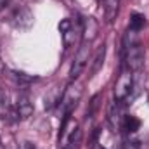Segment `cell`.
Here are the masks:
<instances>
[{"instance_id":"6da1fadb","label":"cell","mask_w":149,"mask_h":149,"mask_svg":"<svg viewBox=\"0 0 149 149\" xmlns=\"http://www.w3.org/2000/svg\"><path fill=\"white\" fill-rule=\"evenodd\" d=\"M121 54H123L125 68L130 70L132 73H139L142 64H144V47H142V43H141L135 31L127 30V33L123 37Z\"/></svg>"},{"instance_id":"7a4b0ae2","label":"cell","mask_w":149,"mask_h":149,"mask_svg":"<svg viewBox=\"0 0 149 149\" xmlns=\"http://www.w3.org/2000/svg\"><path fill=\"white\" fill-rule=\"evenodd\" d=\"M137 83H135V74L132 73L130 70L123 68L121 73L116 80V85H114V101L118 102H123L127 104L130 99H134L137 95Z\"/></svg>"},{"instance_id":"3957f363","label":"cell","mask_w":149,"mask_h":149,"mask_svg":"<svg viewBox=\"0 0 149 149\" xmlns=\"http://www.w3.org/2000/svg\"><path fill=\"white\" fill-rule=\"evenodd\" d=\"M88 57H90V43L88 42H81L76 56H74V61L71 64V70H70V80L74 81L80 78V74L85 71L87 64H88Z\"/></svg>"},{"instance_id":"277c9868","label":"cell","mask_w":149,"mask_h":149,"mask_svg":"<svg viewBox=\"0 0 149 149\" xmlns=\"http://www.w3.org/2000/svg\"><path fill=\"white\" fill-rule=\"evenodd\" d=\"M57 28L61 31L63 43H64L66 49H70L74 42L78 40V37L81 35V23H74L73 19H63Z\"/></svg>"},{"instance_id":"5b68a950","label":"cell","mask_w":149,"mask_h":149,"mask_svg":"<svg viewBox=\"0 0 149 149\" xmlns=\"http://www.w3.org/2000/svg\"><path fill=\"white\" fill-rule=\"evenodd\" d=\"M80 97H81V85L71 81L68 85L64 95H63V101H61V106L64 109V114H71V111L76 108V104L80 101Z\"/></svg>"},{"instance_id":"8992f818","label":"cell","mask_w":149,"mask_h":149,"mask_svg":"<svg viewBox=\"0 0 149 149\" xmlns=\"http://www.w3.org/2000/svg\"><path fill=\"white\" fill-rule=\"evenodd\" d=\"M10 114L16 116V120H28L33 114V104L30 102L28 95H21L16 102V108L10 109Z\"/></svg>"},{"instance_id":"52a82bcc","label":"cell","mask_w":149,"mask_h":149,"mask_svg":"<svg viewBox=\"0 0 149 149\" xmlns=\"http://www.w3.org/2000/svg\"><path fill=\"white\" fill-rule=\"evenodd\" d=\"M123 102H118V101H113L109 109H108V121L111 125V128L116 132L118 128H121V121H123Z\"/></svg>"},{"instance_id":"ba28073f","label":"cell","mask_w":149,"mask_h":149,"mask_svg":"<svg viewBox=\"0 0 149 149\" xmlns=\"http://www.w3.org/2000/svg\"><path fill=\"white\" fill-rule=\"evenodd\" d=\"M12 24L16 26V28H30L31 26V23H33V14L30 12V9H26V7H19V9H16L14 10V14H12Z\"/></svg>"},{"instance_id":"9c48e42d","label":"cell","mask_w":149,"mask_h":149,"mask_svg":"<svg viewBox=\"0 0 149 149\" xmlns=\"http://www.w3.org/2000/svg\"><path fill=\"white\" fill-rule=\"evenodd\" d=\"M99 33V23L94 19V17H83L81 19V37L83 42H88L92 43L95 37Z\"/></svg>"},{"instance_id":"30bf717a","label":"cell","mask_w":149,"mask_h":149,"mask_svg":"<svg viewBox=\"0 0 149 149\" xmlns=\"http://www.w3.org/2000/svg\"><path fill=\"white\" fill-rule=\"evenodd\" d=\"M81 139H83L81 128H80L78 125H74V128L70 132L66 142L63 144V149H80V146H81Z\"/></svg>"},{"instance_id":"8fae6325","label":"cell","mask_w":149,"mask_h":149,"mask_svg":"<svg viewBox=\"0 0 149 149\" xmlns=\"http://www.w3.org/2000/svg\"><path fill=\"white\" fill-rule=\"evenodd\" d=\"M121 128L127 132V134H135L139 128H141V120L134 114H125L123 116V121H121Z\"/></svg>"},{"instance_id":"7c38bea8","label":"cell","mask_w":149,"mask_h":149,"mask_svg":"<svg viewBox=\"0 0 149 149\" xmlns=\"http://www.w3.org/2000/svg\"><path fill=\"white\" fill-rule=\"evenodd\" d=\"M120 2L121 0H104V12H106V17H108L109 23H113L116 19V16H118Z\"/></svg>"},{"instance_id":"4fadbf2b","label":"cell","mask_w":149,"mask_h":149,"mask_svg":"<svg viewBox=\"0 0 149 149\" xmlns=\"http://www.w3.org/2000/svg\"><path fill=\"white\" fill-rule=\"evenodd\" d=\"M144 26H146V17H144V14L134 12V14L130 16V24H128V30H130V31L139 33Z\"/></svg>"},{"instance_id":"5bb4252c","label":"cell","mask_w":149,"mask_h":149,"mask_svg":"<svg viewBox=\"0 0 149 149\" xmlns=\"http://www.w3.org/2000/svg\"><path fill=\"white\" fill-rule=\"evenodd\" d=\"M104 57H106V47L102 45V47L97 50L95 57H94V64H92V71H90L92 74H95L99 70H101V66L104 64Z\"/></svg>"},{"instance_id":"9a60e30c","label":"cell","mask_w":149,"mask_h":149,"mask_svg":"<svg viewBox=\"0 0 149 149\" xmlns=\"http://www.w3.org/2000/svg\"><path fill=\"white\" fill-rule=\"evenodd\" d=\"M10 114V106H9V95L5 94L3 88H0V118Z\"/></svg>"},{"instance_id":"2e32d148","label":"cell","mask_w":149,"mask_h":149,"mask_svg":"<svg viewBox=\"0 0 149 149\" xmlns=\"http://www.w3.org/2000/svg\"><path fill=\"white\" fill-rule=\"evenodd\" d=\"M123 149H141V142L135 139H127L123 142Z\"/></svg>"},{"instance_id":"e0dca14e","label":"cell","mask_w":149,"mask_h":149,"mask_svg":"<svg viewBox=\"0 0 149 149\" xmlns=\"http://www.w3.org/2000/svg\"><path fill=\"white\" fill-rule=\"evenodd\" d=\"M19 149H40L35 144V142H30V141H24V142H21V146H19Z\"/></svg>"},{"instance_id":"ac0fdd59","label":"cell","mask_w":149,"mask_h":149,"mask_svg":"<svg viewBox=\"0 0 149 149\" xmlns=\"http://www.w3.org/2000/svg\"><path fill=\"white\" fill-rule=\"evenodd\" d=\"M9 3H10V0H0V12H2V10H3Z\"/></svg>"},{"instance_id":"d6986e66","label":"cell","mask_w":149,"mask_h":149,"mask_svg":"<svg viewBox=\"0 0 149 149\" xmlns=\"http://www.w3.org/2000/svg\"><path fill=\"white\" fill-rule=\"evenodd\" d=\"M3 61H2V52H0V74H3Z\"/></svg>"},{"instance_id":"ffe728a7","label":"cell","mask_w":149,"mask_h":149,"mask_svg":"<svg viewBox=\"0 0 149 149\" xmlns=\"http://www.w3.org/2000/svg\"><path fill=\"white\" fill-rule=\"evenodd\" d=\"M90 149H104V148H102V146H99L97 142H94V144H92V148H90Z\"/></svg>"}]
</instances>
